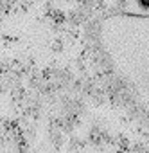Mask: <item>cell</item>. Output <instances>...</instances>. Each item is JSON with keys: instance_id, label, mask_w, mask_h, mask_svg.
<instances>
[{"instance_id": "6da1fadb", "label": "cell", "mask_w": 149, "mask_h": 153, "mask_svg": "<svg viewBox=\"0 0 149 153\" xmlns=\"http://www.w3.org/2000/svg\"><path fill=\"white\" fill-rule=\"evenodd\" d=\"M138 2H140V6L144 9H149V0H138Z\"/></svg>"}]
</instances>
